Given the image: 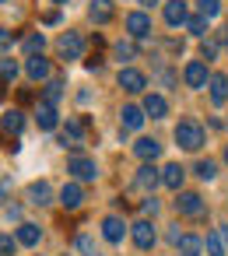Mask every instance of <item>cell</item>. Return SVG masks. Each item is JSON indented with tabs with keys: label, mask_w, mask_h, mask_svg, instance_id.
I'll return each mask as SVG.
<instances>
[{
	"label": "cell",
	"mask_w": 228,
	"mask_h": 256,
	"mask_svg": "<svg viewBox=\"0 0 228 256\" xmlns=\"http://www.w3.org/2000/svg\"><path fill=\"white\" fill-rule=\"evenodd\" d=\"M176 144H179L182 151H200V144H204V130H200V123L182 120V123L176 126Z\"/></svg>",
	"instance_id": "cell-1"
},
{
	"label": "cell",
	"mask_w": 228,
	"mask_h": 256,
	"mask_svg": "<svg viewBox=\"0 0 228 256\" xmlns=\"http://www.w3.org/2000/svg\"><path fill=\"white\" fill-rule=\"evenodd\" d=\"M67 172H70L78 182H95V179H98V165H95L92 158H84V154H74V158L67 162Z\"/></svg>",
	"instance_id": "cell-2"
},
{
	"label": "cell",
	"mask_w": 228,
	"mask_h": 256,
	"mask_svg": "<svg viewBox=\"0 0 228 256\" xmlns=\"http://www.w3.org/2000/svg\"><path fill=\"white\" fill-rule=\"evenodd\" d=\"M81 50H84V42H81V36H78V32H64V36L56 39V53H60L64 60H78V56H81Z\"/></svg>",
	"instance_id": "cell-3"
},
{
	"label": "cell",
	"mask_w": 228,
	"mask_h": 256,
	"mask_svg": "<svg viewBox=\"0 0 228 256\" xmlns=\"http://www.w3.org/2000/svg\"><path fill=\"white\" fill-rule=\"evenodd\" d=\"M116 81H120V88H123V92H130V95H137V92H144V88H148V78H144L140 70H134V67H123Z\"/></svg>",
	"instance_id": "cell-4"
},
{
	"label": "cell",
	"mask_w": 228,
	"mask_h": 256,
	"mask_svg": "<svg viewBox=\"0 0 228 256\" xmlns=\"http://www.w3.org/2000/svg\"><path fill=\"white\" fill-rule=\"evenodd\" d=\"M126 32H130L134 39H148V36H151V18H148L144 11L126 14Z\"/></svg>",
	"instance_id": "cell-5"
},
{
	"label": "cell",
	"mask_w": 228,
	"mask_h": 256,
	"mask_svg": "<svg viewBox=\"0 0 228 256\" xmlns=\"http://www.w3.org/2000/svg\"><path fill=\"white\" fill-rule=\"evenodd\" d=\"M176 210H179L182 218H200V214H204V200H200L196 193H179Z\"/></svg>",
	"instance_id": "cell-6"
},
{
	"label": "cell",
	"mask_w": 228,
	"mask_h": 256,
	"mask_svg": "<svg viewBox=\"0 0 228 256\" xmlns=\"http://www.w3.org/2000/svg\"><path fill=\"white\" fill-rule=\"evenodd\" d=\"M182 78H186L190 88H207V81H210V78H207V67H204L200 60H190L186 70H182Z\"/></svg>",
	"instance_id": "cell-7"
},
{
	"label": "cell",
	"mask_w": 228,
	"mask_h": 256,
	"mask_svg": "<svg viewBox=\"0 0 228 256\" xmlns=\"http://www.w3.org/2000/svg\"><path fill=\"white\" fill-rule=\"evenodd\" d=\"M158 182H162V172H158L154 165H148V162H144V165L137 168V176H134V186H137V190H154Z\"/></svg>",
	"instance_id": "cell-8"
},
{
	"label": "cell",
	"mask_w": 228,
	"mask_h": 256,
	"mask_svg": "<svg viewBox=\"0 0 228 256\" xmlns=\"http://www.w3.org/2000/svg\"><path fill=\"white\" fill-rule=\"evenodd\" d=\"M130 235H134L137 249H151V246H154V224H151V221H144V218L130 228Z\"/></svg>",
	"instance_id": "cell-9"
},
{
	"label": "cell",
	"mask_w": 228,
	"mask_h": 256,
	"mask_svg": "<svg viewBox=\"0 0 228 256\" xmlns=\"http://www.w3.org/2000/svg\"><path fill=\"white\" fill-rule=\"evenodd\" d=\"M207 88H210V102L214 106H224L228 102V74H210Z\"/></svg>",
	"instance_id": "cell-10"
},
{
	"label": "cell",
	"mask_w": 228,
	"mask_h": 256,
	"mask_svg": "<svg viewBox=\"0 0 228 256\" xmlns=\"http://www.w3.org/2000/svg\"><path fill=\"white\" fill-rule=\"evenodd\" d=\"M25 74H28L32 81H46V78H50V60H46L42 53H39V56H28V60H25Z\"/></svg>",
	"instance_id": "cell-11"
},
{
	"label": "cell",
	"mask_w": 228,
	"mask_h": 256,
	"mask_svg": "<svg viewBox=\"0 0 228 256\" xmlns=\"http://www.w3.org/2000/svg\"><path fill=\"white\" fill-rule=\"evenodd\" d=\"M53 200V186L46 182V179H39V182H32L28 186V204H36V207H46Z\"/></svg>",
	"instance_id": "cell-12"
},
{
	"label": "cell",
	"mask_w": 228,
	"mask_h": 256,
	"mask_svg": "<svg viewBox=\"0 0 228 256\" xmlns=\"http://www.w3.org/2000/svg\"><path fill=\"white\" fill-rule=\"evenodd\" d=\"M60 204H64L67 210H78V207L84 204V190H81L78 182H67V186L60 190Z\"/></svg>",
	"instance_id": "cell-13"
},
{
	"label": "cell",
	"mask_w": 228,
	"mask_h": 256,
	"mask_svg": "<svg viewBox=\"0 0 228 256\" xmlns=\"http://www.w3.org/2000/svg\"><path fill=\"white\" fill-rule=\"evenodd\" d=\"M22 126H25V112L22 109H11V112H4L0 116V134H22Z\"/></svg>",
	"instance_id": "cell-14"
},
{
	"label": "cell",
	"mask_w": 228,
	"mask_h": 256,
	"mask_svg": "<svg viewBox=\"0 0 228 256\" xmlns=\"http://www.w3.org/2000/svg\"><path fill=\"white\" fill-rule=\"evenodd\" d=\"M60 144H64V148H74V151H78V148H84V137H81V123H78V120H70V123L64 126Z\"/></svg>",
	"instance_id": "cell-15"
},
{
	"label": "cell",
	"mask_w": 228,
	"mask_h": 256,
	"mask_svg": "<svg viewBox=\"0 0 228 256\" xmlns=\"http://www.w3.org/2000/svg\"><path fill=\"white\" fill-rule=\"evenodd\" d=\"M165 22H168L172 28L190 22V14H186V4H182V0H168V4H165Z\"/></svg>",
	"instance_id": "cell-16"
},
{
	"label": "cell",
	"mask_w": 228,
	"mask_h": 256,
	"mask_svg": "<svg viewBox=\"0 0 228 256\" xmlns=\"http://www.w3.org/2000/svg\"><path fill=\"white\" fill-rule=\"evenodd\" d=\"M120 123H123V130H140V123H144V109H140V106H123Z\"/></svg>",
	"instance_id": "cell-17"
},
{
	"label": "cell",
	"mask_w": 228,
	"mask_h": 256,
	"mask_svg": "<svg viewBox=\"0 0 228 256\" xmlns=\"http://www.w3.org/2000/svg\"><path fill=\"white\" fill-rule=\"evenodd\" d=\"M123 232H126V224H123V218H116V214H109V218L102 221V235H106L109 242H123Z\"/></svg>",
	"instance_id": "cell-18"
},
{
	"label": "cell",
	"mask_w": 228,
	"mask_h": 256,
	"mask_svg": "<svg viewBox=\"0 0 228 256\" xmlns=\"http://www.w3.org/2000/svg\"><path fill=\"white\" fill-rule=\"evenodd\" d=\"M88 14H92V22H95V25H106V22H112V0H92Z\"/></svg>",
	"instance_id": "cell-19"
},
{
	"label": "cell",
	"mask_w": 228,
	"mask_h": 256,
	"mask_svg": "<svg viewBox=\"0 0 228 256\" xmlns=\"http://www.w3.org/2000/svg\"><path fill=\"white\" fill-rule=\"evenodd\" d=\"M134 151H137V158H144V162H154V158L162 154V144H158V140H151V137H140V140L134 144Z\"/></svg>",
	"instance_id": "cell-20"
},
{
	"label": "cell",
	"mask_w": 228,
	"mask_h": 256,
	"mask_svg": "<svg viewBox=\"0 0 228 256\" xmlns=\"http://www.w3.org/2000/svg\"><path fill=\"white\" fill-rule=\"evenodd\" d=\"M36 120H39V130H53V126H56V106L42 102V106L36 109Z\"/></svg>",
	"instance_id": "cell-21"
},
{
	"label": "cell",
	"mask_w": 228,
	"mask_h": 256,
	"mask_svg": "<svg viewBox=\"0 0 228 256\" xmlns=\"http://www.w3.org/2000/svg\"><path fill=\"white\" fill-rule=\"evenodd\" d=\"M182 176H186V172H182L179 165H165V168H162V182H165L168 190H176V193L182 190Z\"/></svg>",
	"instance_id": "cell-22"
},
{
	"label": "cell",
	"mask_w": 228,
	"mask_h": 256,
	"mask_svg": "<svg viewBox=\"0 0 228 256\" xmlns=\"http://www.w3.org/2000/svg\"><path fill=\"white\" fill-rule=\"evenodd\" d=\"M144 112H148L151 120H162V116L168 112V106H165L162 95H148V98H144Z\"/></svg>",
	"instance_id": "cell-23"
},
{
	"label": "cell",
	"mask_w": 228,
	"mask_h": 256,
	"mask_svg": "<svg viewBox=\"0 0 228 256\" xmlns=\"http://www.w3.org/2000/svg\"><path fill=\"white\" fill-rule=\"evenodd\" d=\"M176 249H179V256H200V249H204V238H196V235H182Z\"/></svg>",
	"instance_id": "cell-24"
},
{
	"label": "cell",
	"mask_w": 228,
	"mask_h": 256,
	"mask_svg": "<svg viewBox=\"0 0 228 256\" xmlns=\"http://www.w3.org/2000/svg\"><path fill=\"white\" fill-rule=\"evenodd\" d=\"M39 238H42V228L39 224H22L18 228V242L22 246H39Z\"/></svg>",
	"instance_id": "cell-25"
},
{
	"label": "cell",
	"mask_w": 228,
	"mask_h": 256,
	"mask_svg": "<svg viewBox=\"0 0 228 256\" xmlns=\"http://www.w3.org/2000/svg\"><path fill=\"white\" fill-rule=\"evenodd\" d=\"M42 46H46V36H42V32H32V36L22 42V50H25L28 56H39V53H42Z\"/></svg>",
	"instance_id": "cell-26"
},
{
	"label": "cell",
	"mask_w": 228,
	"mask_h": 256,
	"mask_svg": "<svg viewBox=\"0 0 228 256\" xmlns=\"http://www.w3.org/2000/svg\"><path fill=\"white\" fill-rule=\"evenodd\" d=\"M204 246H207V256H224V252H228V246H224V238H221L218 232H210Z\"/></svg>",
	"instance_id": "cell-27"
},
{
	"label": "cell",
	"mask_w": 228,
	"mask_h": 256,
	"mask_svg": "<svg viewBox=\"0 0 228 256\" xmlns=\"http://www.w3.org/2000/svg\"><path fill=\"white\" fill-rule=\"evenodd\" d=\"M60 98H64V84H60V81H50V84L42 88V102H50V106H56Z\"/></svg>",
	"instance_id": "cell-28"
},
{
	"label": "cell",
	"mask_w": 228,
	"mask_h": 256,
	"mask_svg": "<svg viewBox=\"0 0 228 256\" xmlns=\"http://www.w3.org/2000/svg\"><path fill=\"white\" fill-rule=\"evenodd\" d=\"M112 53H116V60H134V56H137V46H134V42H116Z\"/></svg>",
	"instance_id": "cell-29"
},
{
	"label": "cell",
	"mask_w": 228,
	"mask_h": 256,
	"mask_svg": "<svg viewBox=\"0 0 228 256\" xmlns=\"http://www.w3.org/2000/svg\"><path fill=\"white\" fill-rule=\"evenodd\" d=\"M196 176H200L204 182H210V179L218 176V165H214V162H196Z\"/></svg>",
	"instance_id": "cell-30"
},
{
	"label": "cell",
	"mask_w": 228,
	"mask_h": 256,
	"mask_svg": "<svg viewBox=\"0 0 228 256\" xmlns=\"http://www.w3.org/2000/svg\"><path fill=\"white\" fill-rule=\"evenodd\" d=\"M78 249H81L84 256H98V246H95L92 235H78Z\"/></svg>",
	"instance_id": "cell-31"
},
{
	"label": "cell",
	"mask_w": 228,
	"mask_h": 256,
	"mask_svg": "<svg viewBox=\"0 0 228 256\" xmlns=\"http://www.w3.org/2000/svg\"><path fill=\"white\" fill-rule=\"evenodd\" d=\"M196 4H200V14H204V18H218V14H221V4H218V0H196Z\"/></svg>",
	"instance_id": "cell-32"
},
{
	"label": "cell",
	"mask_w": 228,
	"mask_h": 256,
	"mask_svg": "<svg viewBox=\"0 0 228 256\" xmlns=\"http://www.w3.org/2000/svg\"><path fill=\"white\" fill-rule=\"evenodd\" d=\"M0 78H4V81H14L18 78V64L8 56V60H0Z\"/></svg>",
	"instance_id": "cell-33"
},
{
	"label": "cell",
	"mask_w": 228,
	"mask_h": 256,
	"mask_svg": "<svg viewBox=\"0 0 228 256\" xmlns=\"http://www.w3.org/2000/svg\"><path fill=\"white\" fill-rule=\"evenodd\" d=\"M186 28H190L193 36H204V32H207V18H204V14H193V18L186 22Z\"/></svg>",
	"instance_id": "cell-34"
},
{
	"label": "cell",
	"mask_w": 228,
	"mask_h": 256,
	"mask_svg": "<svg viewBox=\"0 0 228 256\" xmlns=\"http://www.w3.org/2000/svg\"><path fill=\"white\" fill-rule=\"evenodd\" d=\"M14 249H18V238L0 235V256H14Z\"/></svg>",
	"instance_id": "cell-35"
},
{
	"label": "cell",
	"mask_w": 228,
	"mask_h": 256,
	"mask_svg": "<svg viewBox=\"0 0 228 256\" xmlns=\"http://www.w3.org/2000/svg\"><path fill=\"white\" fill-rule=\"evenodd\" d=\"M200 53H204V60H214V56H218V42H214V39H204Z\"/></svg>",
	"instance_id": "cell-36"
},
{
	"label": "cell",
	"mask_w": 228,
	"mask_h": 256,
	"mask_svg": "<svg viewBox=\"0 0 228 256\" xmlns=\"http://www.w3.org/2000/svg\"><path fill=\"white\" fill-rule=\"evenodd\" d=\"M154 210H158V200L148 196V200H144V214H154Z\"/></svg>",
	"instance_id": "cell-37"
},
{
	"label": "cell",
	"mask_w": 228,
	"mask_h": 256,
	"mask_svg": "<svg viewBox=\"0 0 228 256\" xmlns=\"http://www.w3.org/2000/svg\"><path fill=\"white\" fill-rule=\"evenodd\" d=\"M11 46V32L8 28H0V50H8Z\"/></svg>",
	"instance_id": "cell-38"
},
{
	"label": "cell",
	"mask_w": 228,
	"mask_h": 256,
	"mask_svg": "<svg viewBox=\"0 0 228 256\" xmlns=\"http://www.w3.org/2000/svg\"><path fill=\"white\" fill-rule=\"evenodd\" d=\"M8 190H11V182L4 179V182H0V204H4V200H8Z\"/></svg>",
	"instance_id": "cell-39"
},
{
	"label": "cell",
	"mask_w": 228,
	"mask_h": 256,
	"mask_svg": "<svg viewBox=\"0 0 228 256\" xmlns=\"http://www.w3.org/2000/svg\"><path fill=\"white\" fill-rule=\"evenodd\" d=\"M137 4H144V8H154V4H158V0H137Z\"/></svg>",
	"instance_id": "cell-40"
},
{
	"label": "cell",
	"mask_w": 228,
	"mask_h": 256,
	"mask_svg": "<svg viewBox=\"0 0 228 256\" xmlns=\"http://www.w3.org/2000/svg\"><path fill=\"white\" fill-rule=\"evenodd\" d=\"M0 98H4V78H0Z\"/></svg>",
	"instance_id": "cell-41"
},
{
	"label": "cell",
	"mask_w": 228,
	"mask_h": 256,
	"mask_svg": "<svg viewBox=\"0 0 228 256\" xmlns=\"http://www.w3.org/2000/svg\"><path fill=\"white\" fill-rule=\"evenodd\" d=\"M53 4H67V0H53Z\"/></svg>",
	"instance_id": "cell-42"
},
{
	"label": "cell",
	"mask_w": 228,
	"mask_h": 256,
	"mask_svg": "<svg viewBox=\"0 0 228 256\" xmlns=\"http://www.w3.org/2000/svg\"><path fill=\"white\" fill-rule=\"evenodd\" d=\"M224 162H228V151H224Z\"/></svg>",
	"instance_id": "cell-43"
},
{
	"label": "cell",
	"mask_w": 228,
	"mask_h": 256,
	"mask_svg": "<svg viewBox=\"0 0 228 256\" xmlns=\"http://www.w3.org/2000/svg\"><path fill=\"white\" fill-rule=\"evenodd\" d=\"M0 4H4V0H0Z\"/></svg>",
	"instance_id": "cell-44"
},
{
	"label": "cell",
	"mask_w": 228,
	"mask_h": 256,
	"mask_svg": "<svg viewBox=\"0 0 228 256\" xmlns=\"http://www.w3.org/2000/svg\"><path fill=\"white\" fill-rule=\"evenodd\" d=\"M224 46H228V42H224Z\"/></svg>",
	"instance_id": "cell-45"
}]
</instances>
